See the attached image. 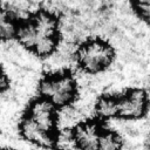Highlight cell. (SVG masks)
Returning a JSON list of instances; mask_svg holds the SVG:
<instances>
[{
	"label": "cell",
	"mask_w": 150,
	"mask_h": 150,
	"mask_svg": "<svg viewBox=\"0 0 150 150\" xmlns=\"http://www.w3.org/2000/svg\"><path fill=\"white\" fill-rule=\"evenodd\" d=\"M39 93L42 98L49 101L55 108L62 109L69 107L76 98L77 84L70 74H49L40 81Z\"/></svg>",
	"instance_id": "1"
},
{
	"label": "cell",
	"mask_w": 150,
	"mask_h": 150,
	"mask_svg": "<svg viewBox=\"0 0 150 150\" xmlns=\"http://www.w3.org/2000/svg\"><path fill=\"white\" fill-rule=\"evenodd\" d=\"M115 53L112 47L101 40L93 39L83 42L76 50L75 57L79 66L87 73H98L111 64Z\"/></svg>",
	"instance_id": "2"
},
{
	"label": "cell",
	"mask_w": 150,
	"mask_h": 150,
	"mask_svg": "<svg viewBox=\"0 0 150 150\" xmlns=\"http://www.w3.org/2000/svg\"><path fill=\"white\" fill-rule=\"evenodd\" d=\"M149 100L143 89H131L118 96V117L135 120L142 117L148 109Z\"/></svg>",
	"instance_id": "3"
},
{
	"label": "cell",
	"mask_w": 150,
	"mask_h": 150,
	"mask_svg": "<svg viewBox=\"0 0 150 150\" xmlns=\"http://www.w3.org/2000/svg\"><path fill=\"white\" fill-rule=\"evenodd\" d=\"M27 116L43 130L54 134L57 122L55 107L45 98H38L30 103Z\"/></svg>",
	"instance_id": "4"
},
{
	"label": "cell",
	"mask_w": 150,
	"mask_h": 150,
	"mask_svg": "<svg viewBox=\"0 0 150 150\" xmlns=\"http://www.w3.org/2000/svg\"><path fill=\"white\" fill-rule=\"evenodd\" d=\"M71 132L77 150H97L102 129L96 122H80L74 127Z\"/></svg>",
	"instance_id": "5"
},
{
	"label": "cell",
	"mask_w": 150,
	"mask_h": 150,
	"mask_svg": "<svg viewBox=\"0 0 150 150\" xmlns=\"http://www.w3.org/2000/svg\"><path fill=\"white\" fill-rule=\"evenodd\" d=\"M20 132L26 141H28L40 148H45V149L52 148L56 141V137L54 136V134L48 132V131L43 130L42 128H40L28 116L23 117V120L21 121Z\"/></svg>",
	"instance_id": "6"
},
{
	"label": "cell",
	"mask_w": 150,
	"mask_h": 150,
	"mask_svg": "<svg viewBox=\"0 0 150 150\" xmlns=\"http://www.w3.org/2000/svg\"><path fill=\"white\" fill-rule=\"evenodd\" d=\"M33 23L39 39L41 38H57L59 21L57 18L48 11H38L29 19Z\"/></svg>",
	"instance_id": "7"
},
{
	"label": "cell",
	"mask_w": 150,
	"mask_h": 150,
	"mask_svg": "<svg viewBox=\"0 0 150 150\" xmlns=\"http://www.w3.org/2000/svg\"><path fill=\"white\" fill-rule=\"evenodd\" d=\"M15 38L22 47H25L26 49H29V50L34 49V47L39 40V35L36 33L33 23L30 22V20L25 21L23 23L18 26Z\"/></svg>",
	"instance_id": "8"
},
{
	"label": "cell",
	"mask_w": 150,
	"mask_h": 150,
	"mask_svg": "<svg viewBox=\"0 0 150 150\" xmlns=\"http://www.w3.org/2000/svg\"><path fill=\"white\" fill-rule=\"evenodd\" d=\"M97 116L102 120H110L118 116V97L115 96H101L95 105Z\"/></svg>",
	"instance_id": "9"
},
{
	"label": "cell",
	"mask_w": 150,
	"mask_h": 150,
	"mask_svg": "<svg viewBox=\"0 0 150 150\" xmlns=\"http://www.w3.org/2000/svg\"><path fill=\"white\" fill-rule=\"evenodd\" d=\"M122 148V138L115 131L111 130H102L97 150H121Z\"/></svg>",
	"instance_id": "10"
},
{
	"label": "cell",
	"mask_w": 150,
	"mask_h": 150,
	"mask_svg": "<svg viewBox=\"0 0 150 150\" xmlns=\"http://www.w3.org/2000/svg\"><path fill=\"white\" fill-rule=\"evenodd\" d=\"M16 28L14 20L2 8H0V41L15 38Z\"/></svg>",
	"instance_id": "11"
},
{
	"label": "cell",
	"mask_w": 150,
	"mask_h": 150,
	"mask_svg": "<svg viewBox=\"0 0 150 150\" xmlns=\"http://www.w3.org/2000/svg\"><path fill=\"white\" fill-rule=\"evenodd\" d=\"M134 7L138 15L150 25V1H139L134 4Z\"/></svg>",
	"instance_id": "12"
},
{
	"label": "cell",
	"mask_w": 150,
	"mask_h": 150,
	"mask_svg": "<svg viewBox=\"0 0 150 150\" xmlns=\"http://www.w3.org/2000/svg\"><path fill=\"white\" fill-rule=\"evenodd\" d=\"M9 86V81L8 77L6 76V74L2 71V69L0 68V94L4 93Z\"/></svg>",
	"instance_id": "13"
},
{
	"label": "cell",
	"mask_w": 150,
	"mask_h": 150,
	"mask_svg": "<svg viewBox=\"0 0 150 150\" xmlns=\"http://www.w3.org/2000/svg\"><path fill=\"white\" fill-rule=\"evenodd\" d=\"M0 150H12V149H7V148H0Z\"/></svg>",
	"instance_id": "14"
}]
</instances>
